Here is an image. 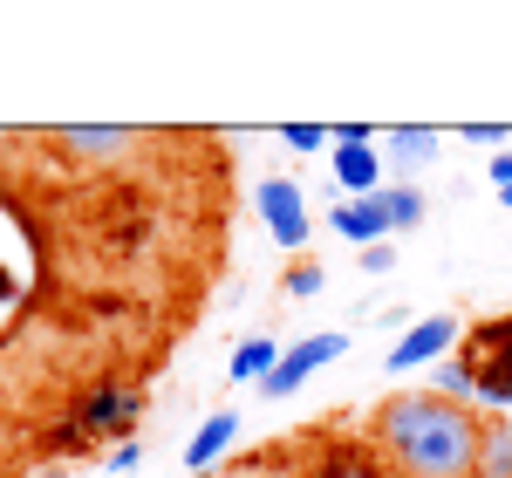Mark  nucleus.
<instances>
[{
    "label": "nucleus",
    "mask_w": 512,
    "mask_h": 478,
    "mask_svg": "<svg viewBox=\"0 0 512 478\" xmlns=\"http://www.w3.org/2000/svg\"><path fill=\"white\" fill-rule=\"evenodd\" d=\"M478 431H485V417L465 403H444L431 390H396L369 424V451L396 478H472Z\"/></svg>",
    "instance_id": "obj_1"
},
{
    "label": "nucleus",
    "mask_w": 512,
    "mask_h": 478,
    "mask_svg": "<svg viewBox=\"0 0 512 478\" xmlns=\"http://www.w3.org/2000/svg\"><path fill=\"white\" fill-rule=\"evenodd\" d=\"M465 362H472V376H478V403L492 417H512V315L478 321L472 335H465Z\"/></svg>",
    "instance_id": "obj_2"
},
{
    "label": "nucleus",
    "mask_w": 512,
    "mask_h": 478,
    "mask_svg": "<svg viewBox=\"0 0 512 478\" xmlns=\"http://www.w3.org/2000/svg\"><path fill=\"white\" fill-rule=\"evenodd\" d=\"M458 342H465V321H458V315H424V321H410V328L396 335V349H390V376L437 369V362L451 356Z\"/></svg>",
    "instance_id": "obj_3"
},
{
    "label": "nucleus",
    "mask_w": 512,
    "mask_h": 478,
    "mask_svg": "<svg viewBox=\"0 0 512 478\" xmlns=\"http://www.w3.org/2000/svg\"><path fill=\"white\" fill-rule=\"evenodd\" d=\"M253 205H260V219H267L274 246H287V253H301V246H308L315 219H308V199H301V185H294V178H267V185L253 192Z\"/></svg>",
    "instance_id": "obj_4"
},
{
    "label": "nucleus",
    "mask_w": 512,
    "mask_h": 478,
    "mask_svg": "<svg viewBox=\"0 0 512 478\" xmlns=\"http://www.w3.org/2000/svg\"><path fill=\"white\" fill-rule=\"evenodd\" d=\"M137 417H144V390H137V383H96V390L82 397V410H76V424H82V438H89V444L130 431Z\"/></svg>",
    "instance_id": "obj_5"
},
{
    "label": "nucleus",
    "mask_w": 512,
    "mask_h": 478,
    "mask_svg": "<svg viewBox=\"0 0 512 478\" xmlns=\"http://www.w3.org/2000/svg\"><path fill=\"white\" fill-rule=\"evenodd\" d=\"M328 171H335V199H376L390 185L383 144H328Z\"/></svg>",
    "instance_id": "obj_6"
},
{
    "label": "nucleus",
    "mask_w": 512,
    "mask_h": 478,
    "mask_svg": "<svg viewBox=\"0 0 512 478\" xmlns=\"http://www.w3.org/2000/svg\"><path fill=\"white\" fill-rule=\"evenodd\" d=\"M342 349H349V335H335V328H328V335H308V342H294V349L280 356V369L260 383V397H294V390H301L315 369H328Z\"/></svg>",
    "instance_id": "obj_7"
},
{
    "label": "nucleus",
    "mask_w": 512,
    "mask_h": 478,
    "mask_svg": "<svg viewBox=\"0 0 512 478\" xmlns=\"http://www.w3.org/2000/svg\"><path fill=\"white\" fill-rule=\"evenodd\" d=\"M437 151H444V137L431 123H396L383 137V171H396V185H417V171H431Z\"/></svg>",
    "instance_id": "obj_8"
},
{
    "label": "nucleus",
    "mask_w": 512,
    "mask_h": 478,
    "mask_svg": "<svg viewBox=\"0 0 512 478\" xmlns=\"http://www.w3.org/2000/svg\"><path fill=\"white\" fill-rule=\"evenodd\" d=\"M55 144L82 164H117L123 151H137V130H110V123H69L55 130Z\"/></svg>",
    "instance_id": "obj_9"
},
{
    "label": "nucleus",
    "mask_w": 512,
    "mask_h": 478,
    "mask_svg": "<svg viewBox=\"0 0 512 478\" xmlns=\"http://www.w3.org/2000/svg\"><path fill=\"white\" fill-rule=\"evenodd\" d=\"M239 431H246V424H239V410H212V417L198 424L192 438H185V472H212V465L233 451Z\"/></svg>",
    "instance_id": "obj_10"
},
{
    "label": "nucleus",
    "mask_w": 512,
    "mask_h": 478,
    "mask_svg": "<svg viewBox=\"0 0 512 478\" xmlns=\"http://www.w3.org/2000/svg\"><path fill=\"white\" fill-rule=\"evenodd\" d=\"M301 478H396V472L369 451V444H321L315 465H308Z\"/></svg>",
    "instance_id": "obj_11"
},
{
    "label": "nucleus",
    "mask_w": 512,
    "mask_h": 478,
    "mask_svg": "<svg viewBox=\"0 0 512 478\" xmlns=\"http://www.w3.org/2000/svg\"><path fill=\"white\" fill-rule=\"evenodd\" d=\"M328 226L349 239L355 253H362V246H376V239H390V219H383V205H376V199H335Z\"/></svg>",
    "instance_id": "obj_12"
},
{
    "label": "nucleus",
    "mask_w": 512,
    "mask_h": 478,
    "mask_svg": "<svg viewBox=\"0 0 512 478\" xmlns=\"http://www.w3.org/2000/svg\"><path fill=\"white\" fill-rule=\"evenodd\" d=\"M472 478H512V417H485V431H478V472Z\"/></svg>",
    "instance_id": "obj_13"
},
{
    "label": "nucleus",
    "mask_w": 512,
    "mask_h": 478,
    "mask_svg": "<svg viewBox=\"0 0 512 478\" xmlns=\"http://www.w3.org/2000/svg\"><path fill=\"white\" fill-rule=\"evenodd\" d=\"M431 397L465 403V410H472V403H478V376H472V362H465V356H444V362L431 369Z\"/></svg>",
    "instance_id": "obj_14"
},
{
    "label": "nucleus",
    "mask_w": 512,
    "mask_h": 478,
    "mask_svg": "<svg viewBox=\"0 0 512 478\" xmlns=\"http://www.w3.org/2000/svg\"><path fill=\"white\" fill-rule=\"evenodd\" d=\"M376 205H383V219H390V233H410V226H424V212H431L417 185H383V192H376Z\"/></svg>",
    "instance_id": "obj_15"
},
{
    "label": "nucleus",
    "mask_w": 512,
    "mask_h": 478,
    "mask_svg": "<svg viewBox=\"0 0 512 478\" xmlns=\"http://www.w3.org/2000/svg\"><path fill=\"white\" fill-rule=\"evenodd\" d=\"M274 369H280V349L267 342V335H253V342L233 349V383H267Z\"/></svg>",
    "instance_id": "obj_16"
},
{
    "label": "nucleus",
    "mask_w": 512,
    "mask_h": 478,
    "mask_svg": "<svg viewBox=\"0 0 512 478\" xmlns=\"http://www.w3.org/2000/svg\"><path fill=\"white\" fill-rule=\"evenodd\" d=\"M280 137H287V151H301V158H308V151H328V130H321V123H287Z\"/></svg>",
    "instance_id": "obj_17"
},
{
    "label": "nucleus",
    "mask_w": 512,
    "mask_h": 478,
    "mask_svg": "<svg viewBox=\"0 0 512 478\" xmlns=\"http://www.w3.org/2000/svg\"><path fill=\"white\" fill-rule=\"evenodd\" d=\"M137 465H144V444L137 438H123V444H110V451H103V472H137Z\"/></svg>",
    "instance_id": "obj_18"
},
{
    "label": "nucleus",
    "mask_w": 512,
    "mask_h": 478,
    "mask_svg": "<svg viewBox=\"0 0 512 478\" xmlns=\"http://www.w3.org/2000/svg\"><path fill=\"white\" fill-rule=\"evenodd\" d=\"M321 280H328V274H321V267H308V260H301V267H294V274H287V294H294V301H315V294H321Z\"/></svg>",
    "instance_id": "obj_19"
},
{
    "label": "nucleus",
    "mask_w": 512,
    "mask_h": 478,
    "mask_svg": "<svg viewBox=\"0 0 512 478\" xmlns=\"http://www.w3.org/2000/svg\"><path fill=\"white\" fill-rule=\"evenodd\" d=\"M355 260H362V274H390V267H396V239H376V246H362Z\"/></svg>",
    "instance_id": "obj_20"
},
{
    "label": "nucleus",
    "mask_w": 512,
    "mask_h": 478,
    "mask_svg": "<svg viewBox=\"0 0 512 478\" xmlns=\"http://www.w3.org/2000/svg\"><path fill=\"white\" fill-rule=\"evenodd\" d=\"M465 144H478V151H506V130H499V123H465Z\"/></svg>",
    "instance_id": "obj_21"
},
{
    "label": "nucleus",
    "mask_w": 512,
    "mask_h": 478,
    "mask_svg": "<svg viewBox=\"0 0 512 478\" xmlns=\"http://www.w3.org/2000/svg\"><path fill=\"white\" fill-rule=\"evenodd\" d=\"M48 444H55V451H69V458H76V451H89V438H82L76 417H69V424H55V438H48Z\"/></svg>",
    "instance_id": "obj_22"
},
{
    "label": "nucleus",
    "mask_w": 512,
    "mask_h": 478,
    "mask_svg": "<svg viewBox=\"0 0 512 478\" xmlns=\"http://www.w3.org/2000/svg\"><path fill=\"white\" fill-rule=\"evenodd\" d=\"M485 178H492V192H506V185H512V144H506L492 164H485Z\"/></svg>",
    "instance_id": "obj_23"
},
{
    "label": "nucleus",
    "mask_w": 512,
    "mask_h": 478,
    "mask_svg": "<svg viewBox=\"0 0 512 478\" xmlns=\"http://www.w3.org/2000/svg\"><path fill=\"white\" fill-rule=\"evenodd\" d=\"M253 478H267V472H253Z\"/></svg>",
    "instance_id": "obj_24"
}]
</instances>
